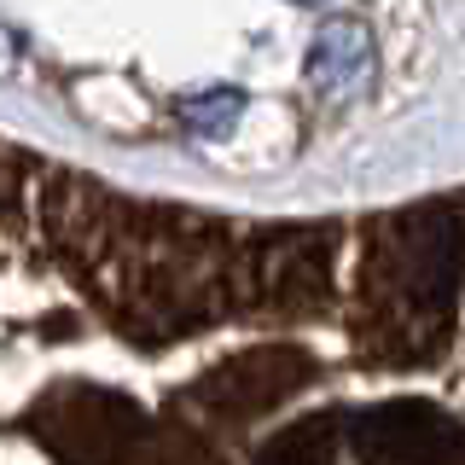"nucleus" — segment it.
Segmentation results:
<instances>
[{
	"instance_id": "3",
	"label": "nucleus",
	"mask_w": 465,
	"mask_h": 465,
	"mask_svg": "<svg viewBox=\"0 0 465 465\" xmlns=\"http://www.w3.org/2000/svg\"><path fill=\"white\" fill-rule=\"evenodd\" d=\"M302 378H309V361H302L297 349H256V355H244V361H227L198 396L210 401L215 413L251 419L262 407H273L280 396H291Z\"/></svg>"
},
{
	"instance_id": "7",
	"label": "nucleus",
	"mask_w": 465,
	"mask_h": 465,
	"mask_svg": "<svg viewBox=\"0 0 465 465\" xmlns=\"http://www.w3.org/2000/svg\"><path fill=\"white\" fill-rule=\"evenodd\" d=\"M302 6H326V0H302Z\"/></svg>"
},
{
	"instance_id": "6",
	"label": "nucleus",
	"mask_w": 465,
	"mask_h": 465,
	"mask_svg": "<svg viewBox=\"0 0 465 465\" xmlns=\"http://www.w3.org/2000/svg\"><path fill=\"white\" fill-rule=\"evenodd\" d=\"M186 116H193L198 128H215V123H227V116H239V94H215V99H198V105H186Z\"/></svg>"
},
{
	"instance_id": "5",
	"label": "nucleus",
	"mask_w": 465,
	"mask_h": 465,
	"mask_svg": "<svg viewBox=\"0 0 465 465\" xmlns=\"http://www.w3.org/2000/svg\"><path fill=\"white\" fill-rule=\"evenodd\" d=\"M262 465H338V425H331V413L297 419L291 430H280L262 448Z\"/></svg>"
},
{
	"instance_id": "1",
	"label": "nucleus",
	"mask_w": 465,
	"mask_h": 465,
	"mask_svg": "<svg viewBox=\"0 0 465 465\" xmlns=\"http://www.w3.org/2000/svg\"><path fill=\"white\" fill-rule=\"evenodd\" d=\"M355 448L367 465H454L460 430L425 401H390L355 419Z\"/></svg>"
},
{
	"instance_id": "2",
	"label": "nucleus",
	"mask_w": 465,
	"mask_h": 465,
	"mask_svg": "<svg viewBox=\"0 0 465 465\" xmlns=\"http://www.w3.org/2000/svg\"><path fill=\"white\" fill-rule=\"evenodd\" d=\"M140 419L128 401L99 396V390H76L47 407V442L58 448L64 465H116L134 448Z\"/></svg>"
},
{
	"instance_id": "4",
	"label": "nucleus",
	"mask_w": 465,
	"mask_h": 465,
	"mask_svg": "<svg viewBox=\"0 0 465 465\" xmlns=\"http://www.w3.org/2000/svg\"><path fill=\"white\" fill-rule=\"evenodd\" d=\"M367 58H372V41H367V29H361L355 18H343V24H326L320 29V41H314V53H309V82L314 87H349L367 70Z\"/></svg>"
}]
</instances>
